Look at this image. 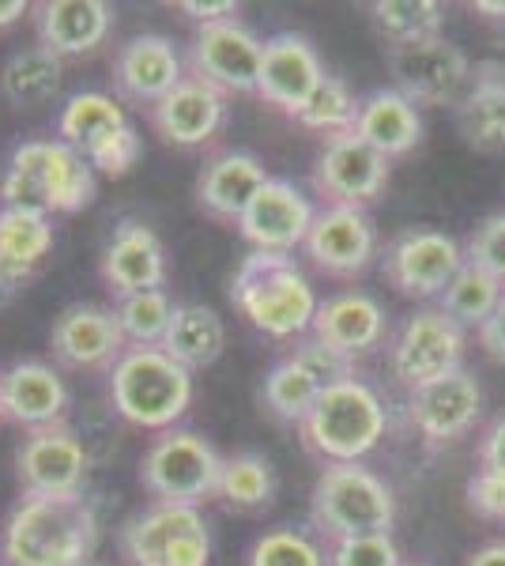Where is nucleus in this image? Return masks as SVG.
Masks as SVG:
<instances>
[{"instance_id": "nucleus-1", "label": "nucleus", "mask_w": 505, "mask_h": 566, "mask_svg": "<svg viewBox=\"0 0 505 566\" xmlns=\"http://www.w3.org/2000/svg\"><path fill=\"white\" fill-rule=\"evenodd\" d=\"M98 547V514L87 495H20L0 528V563L87 566Z\"/></svg>"}, {"instance_id": "nucleus-2", "label": "nucleus", "mask_w": 505, "mask_h": 566, "mask_svg": "<svg viewBox=\"0 0 505 566\" xmlns=\"http://www.w3.org/2000/svg\"><path fill=\"white\" fill-rule=\"evenodd\" d=\"M231 306L269 340H302L314 328L320 298L295 253L250 250L231 276Z\"/></svg>"}, {"instance_id": "nucleus-3", "label": "nucleus", "mask_w": 505, "mask_h": 566, "mask_svg": "<svg viewBox=\"0 0 505 566\" xmlns=\"http://www.w3.org/2000/svg\"><path fill=\"white\" fill-rule=\"evenodd\" d=\"M98 175L64 140H23L0 167V208L42 216H76L95 205Z\"/></svg>"}, {"instance_id": "nucleus-4", "label": "nucleus", "mask_w": 505, "mask_h": 566, "mask_svg": "<svg viewBox=\"0 0 505 566\" xmlns=\"http://www.w3.org/2000/svg\"><path fill=\"white\" fill-rule=\"evenodd\" d=\"M106 378L114 416L155 434L178 427L197 397L192 374L162 348H128Z\"/></svg>"}, {"instance_id": "nucleus-5", "label": "nucleus", "mask_w": 505, "mask_h": 566, "mask_svg": "<svg viewBox=\"0 0 505 566\" xmlns=\"http://www.w3.org/2000/svg\"><path fill=\"white\" fill-rule=\"evenodd\" d=\"M389 431V408L362 378L320 389L314 408L298 423L302 446L325 464H358L370 458Z\"/></svg>"}, {"instance_id": "nucleus-6", "label": "nucleus", "mask_w": 505, "mask_h": 566, "mask_svg": "<svg viewBox=\"0 0 505 566\" xmlns=\"http://www.w3.org/2000/svg\"><path fill=\"white\" fill-rule=\"evenodd\" d=\"M397 495L378 472L358 464H325L309 491V528L320 541L392 533Z\"/></svg>"}, {"instance_id": "nucleus-7", "label": "nucleus", "mask_w": 505, "mask_h": 566, "mask_svg": "<svg viewBox=\"0 0 505 566\" xmlns=\"http://www.w3.org/2000/svg\"><path fill=\"white\" fill-rule=\"evenodd\" d=\"M57 140L84 155L91 170L103 178H125L136 167L144 144L125 106L109 91H76L64 98L57 114Z\"/></svg>"}, {"instance_id": "nucleus-8", "label": "nucleus", "mask_w": 505, "mask_h": 566, "mask_svg": "<svg viewBox=\"0 0 505 566\" xmlns=\"http://www.w3.org/2000/svg\"><path fill=\"white\" fill-rule=\"evenodd\" d=\"M117 547L128 566H208L211 525L200 506L148 502L117 528Z\"/></svg>"}, {"instance_id": "nucleus-9", "label": "nucleus", "mask_w": 505, "mask_h": 566, "mask_svg": "<svg viewBox=\"0 0 505 566\" xmlns=\"http://www.w3.org/2000/svg\"><path fill=\"white\" fill-rule=\"evenodd\" d=\"M219 469L223 458L204 434L170 427L155 434L151 446L140 458V488L151 502H181V506H200L215 499Z\"/></svg>"}, {"instance_id": "nucleus-10", "label": "nucleus", "mask_w": 505, "mask_h": 566, "mask_svg": "<svg viewBox=\"0 0 505 566\" xmlns=\"http://www.w3.org/2000/svg\"><path fill=\"white\" fill-rule=\"evenodd\" d=\"M464 348L467 336L464 328L442 314L438 306H422L415 314L403 317L389 344V370L397 386L408 392H419L449 374L464 370Z\"/></svg>"}, {"instance_id": "nucleus-11", "label": "nucleus", "mask_w": 505, "mask_h": 566, "mask_svg": "<svg viewBox=\"0 0 505 566\" xmlns=\"http://www.w3.org/2000/svg\"><path fill=\"white\" fill-rule=\"evenodd\" d=\"M87 472L91 450L69 419L27 431L15 446V480L23 495H84Z\"/></svg>"}, {"instance_id": "nucleus-12", "label": "nucleus", "mask_w": 505, "mask_h": 566, "mask_svg": "<svg viewBox=\"0 0 505 566\" xmlns=\"http://www.w3.org/2000/svg\"><path fill=\"white\" fill-rule=\"evenodd\" d=\"M385 65L397 80L400 95L415 106H456L472 84V61L445 34L411 45H389Z\"/></svg>"}, {"instance_id": "nucleus-13", "label": "nucleus", "mask_w": 505, "mask_h": 566, "mask_svg": "<svg viewBox=\"0 0 505 566\" xmlns=\"http://www.w3.org/2000/svg\"><path fill=\"white\" fill-rule=\"evenodd\" d=\"M264 39L250 23L219 20L197 27L189 42V76L204 80L223 95H256V76H261Z\"/></svg>"}, {"instance_id": "nucleus-14", "label": "nucleus", "mask_w": 505, "mask_h": 566, "mask_svg": "<svg viewBox=\"0 0 505 566\" xmlns=\"http://www.w3.org/2000/svg\"><path fill=\"white\" fill-rule=\"evenodd\" d=\"M464 245L434 227H408L385 245L381 272L403 298H442L449 280L461 272Z\"/></svg>"}, {"instance_id": "nucleus-15", "label": "nucleus", "mask_w": 505, "mask_h": 566, "mask_svg": "<svg viewBox=\"0 0 505 566\" xmlns=\"http://www.w3.org/2000/svg\"><path fill=\"white\" fill-rule=\"evenodd\" d=\"M309 181L325 208H370L389 186V159L355 133H344L325 140Z\"/></svg>"}, {"instance_id": "nucleus-16", "label": "nucleus", "mask_w": 505, "mask_h": 566, "mask_svg": "<svg viewBox=\"0 0 505 566\" xmlns=\"http://www.w3.org/2000/svg\"><path fill=\"white\" fill-rule=\"evenodd\" d=\"M302 250L320 276L355 280L378 258V227L366 208H317Z\"/></svg>"}, {"instance_id": "nucleus-17", "label": "nucleus", "mask_w": 505, "mask_h": 566, "mask_svg": "<svg viewBox=\"0 0 505 566\" xmlns=\"http://www.w3.org/2000/svg\"><path fill=\"white\" fill-rule=\"evenodd\" d=\"M50 352H53V363L64 370L109 374L114 363L128 352V344H125L122 328H117L114 306L72 303L53 317Z\"/></svg>"}, {"instance_id": "nucleus-18", "label": "nucleus", "mask_w": 505, "mask_h": 566, "mask_svg": "<svg viewBox=\"0 0 505 566\" xmlns=\"http://www.w3.org/2000/svg\"><path fill=\"white\" fill-rule=\"evenodd\" d=\"M314 200L291 178H269L238 219V234L261 253H295L314 227Z\"/></svg>"}, {"instance_id": "nucleus-19", "label": "nucleus", "mask_w": 505, "mask_h": 566, "mask_svg": "<svg viewBox=\"0 0 505 566\" xmlns=\"http://www.w3.org/2000/svg\"><path fill=\"white\" fill-rule=\"evenodd\" d=\"M186 69V57L167 34H133L114 53V91L125 103L151 109L189 76Z\"/></svg>"}, {"instance_id": "nucleus-20", "label": "nucleus", "mask_w": 505, "mask_h": 566, "mask_svg": "<svg viewBox=\"0 0 505 566\" xmlns=\"http://www.w3.org/2000/svg\"><path fill=\"white\" fill-rule=\"evenodd\" d=\"M483 416V386L472 370H456L434 386L408 392V423L427 446H449L464 438Z\"/></svg>"}, {"instance_id": "nucleus-21", "label": "nucleus", "mask_w": 505, "mask_h": 566, "mask_svg": "<svg viewBox=\"0 0 505 566\" xmlns=\"http://www.w3.org/2000/svg\"><path fill=\"white\" fill-rule=\"evenodd\" d=\"M98 272H103L106 287L114 291V298L136 295V291H162L170 272L167 245L144 219H122L103 245Z\"/></svg>"}, {"instance_id": "nucleus-22", "label": "nucleus", "mask_w": 505, "mask_h": 566, "mask_svg": "<svg viewBox=\"0 0 505 566\" xmlns=\"http://www.w3.org/2000/svg\"><path fill=\"white\" fill-rule=\"evenodd\" d=\"M325 76L328 72L320 65L314 42H309L306 34L280 31V34H272V39H264L256 95L280 109V114L295 117Z\"/></svg>"}, {"instance_id": "nucleus-23", "label": "nucleus", "mask_w": 505, "mask_h": 566, "mask_svg": "<svg viewBox=\"0 0 505 566\" xmlns=\"http://www.w3.org/2000/svg\"><path fill=\"white\" fill-rule=\"evenodd\" d=\"M155 136L170 148H204L227 122V95L197 76H186L167 98L148 109Z\"/></svg>"}, {"instance_id": "nucleus-24", "label": "nucleus", "mask_w": 505, "mask_h": 566, "mask_svg": "<svg viewBox=\"0 0 505 566\" xmlns=\"http://www.w3.org/2000/svg\"><path fill=\"white\" fill-rule=\"evenodd\" d=\"M0 405L4 419H12L23 431H39L69 419V386L61 370L42 359H20L0 370Z\"/></svg>"}, {"instance_id": "nucleus-25", "label": "nucleus", "mask_w": 505, "mask_h": 566, "mask_svg": "<svg viewBox=\"0 0 505 566\" xmlns=\"http://www.w3.org/2000/svg\"><path fill=\"white\" fill-rule=\"evenodd\" d=\"M31 12L39 45L57 53L61 61L91 57L114 31V8L106 0H42Z\"/></svg>"}, {"instance_id": "nucleus-26", "label": "nucleus", "mask_w": 505, "mask_h": 566, "mask_svg": "<svg viewBox=\"0 0 505 566\" xmlns=\"http://www.w3.org/2000/svg\"><path fill=\"white\" fill-rule=\"evenodd\" d=\"M272 175L253 151H219L197 175V205L208 219L238 227V219Z\"/></svg>"}, {"instance_id": "nucleus-27", "label": "nucleus", "mask_w": 505, "mask_h": 566, "mask_svg": "<svg viewBox=\"0 0 505 566\" xmlns=\"http://www.w3.org/2000/svg\"><path fill=\"white\" fill-rule=\"evenodd\" d=\"M53 219L31 208H0V306L15 298L53 253Z\"/></svg>"}, {"instance_id": "nucleus-28", "label": "nucleus", "mask_w": 505, "mask_h": 566, "mask_svg": "<svg viewBox=\"0 0 505 566\" xmlns=\"http://www.w3.org/2000/svg\"><path fill=\"white\" fill-rule=\"evenodd\" d=\"M385 333H389V314H385V306L374 295H366V291H336V295H328L325 303L317 306L314 328H309V336L355 355V359L362 352L378 348L385 340Z\"/></svg>"}, {"instance_id": "nucleus-29", "label": "nucleus", "mask_w": 505, "mask_h": 566, "mask_svg": "<svg viewBox=\"0 0 505 566\" xmlns=\"http://www.w3.org/2000/svg\"><path fill=\"white\" fill-rule=\"evenodd\" d=\"M456 129L480 155H505V61H480L456 103Z\"/></svg>"}, {"instance_id": "nucleus-30", "label": "nucleus", "mask_w": 505, "mask_h": 566, "mask_svg": "<svg viewBox=\"0 0 505 566\" xmlns=\"http://www.w3.org/2000/svg\"><path fill=\"white\" fill-rule=\"evenodd\" d=\"M358 140L370 144L385 159H403L419 148L422 140V117L411 98H403L397 87H378L358 98L355 129Z\"/></svg>"}, {"instance_id": "nucleus-31", "label": "nucleus", "mask_w": 505, "mask_h": 566, "mask_svg": "<svg viewBox=\"0 0 505 566\" xmlns=\"http://www.w3.org/2000/svg\"><path fill=\"white\" fill-rule=\"evenodd\" d=\"M162 352L173 363H181L189 374L215 367L227 352V325L219 317V310H211L204 303H178L170 333L162 340Z\"/></svg>"}, {"instance_id": "nucleus-32", "label": "nucleus", "mask_w": 505, "mask_h": 566, "mask_svg": "<svg viewBox=\"0 0 505 566\" xmlns=\"http://www.w3.org/2000/svg\"><path fill=\"white\" fill-rule=\"evenodd\" d=\"M64 61L45 45H27L0 69V95L15 109H42L61 95Z\"/></svg>"}, {"instance_id": "nucleus-33", "label": "nucleus", "mask_w": 505, "mask_h": 566, "mask_svg": "<svg viewBox=\"0 0 505 566\" xmlns=\"http://www.w3.org/2000/svg\"><path fill=\"white\" fill-rule=\"evenodd\" d=\"M275 488H280V483H275L272 461L256 450H238L231 458H223L215 499L223 502V506L238 510V514H253V510L272 506Z\"/></svg>"}, {"instance_id": "nucleus-34", "label": "nucleus", "mask_w": 505, "mask_h": 566, "mask_svg": "<svg viewBox=\"0 0 505 566\" xmlns=\"http://www.w3.org/2000/svg\"><path fill=\"white\" fill-rule=\"evenodd\" d=\"M320 381L309 374L295 355H283L280 363H272L269 374L261 381V405L264 412L283 419V423H302L306 412L320 397Z\"/></svg>"}, {"instance_id": "nucleus-35", "label": "nucleus", "mask_w": 505, "mask_h": 566, "mask_svg": "<svg viewBox=\"0 0 505 566\" xmlns=\"http://www.w3.org/2000/svg\"><path fill=\"white\" fill-rule=\"evenodd\" d=\"M505 298V287L491 272H483L480 264L464 261L461 272L449 280V287L438 298V310L453 317L461 328H480L486 317L498 310V303Z\"/></svg>"}, {"instance_id": "nucleus-36", "label": "nucleus", "mask_w": 505, "mask_h": 566, "mask_svg": "<svg viewBox=\"0 0 505 566\" xmlns=\"http://www.w3.org/2000/svg\"><path fill=\"white\" fill-rule=\"evenodd\" d=\"M370 20L385 45H411L442 39L445 8L434 0H378V4H370Z\"/></svg>"}, {"instance_id": "nucleus-37", "label": "nucleus", "mask_w": 505, "mask_h": 566, "mask_svg": "<svg viewBox=\"0 0 505 566\" xmlns=\"http://www.w3.org/2000/svg\"><path fill=\"white\" fill-rule=\"evenodd\" d=\"M178 303L167 291H136L114 298V317L128 348H162Z\"/></svg>"}, {"instance_id": "nucleus-38", "label": "nucleus", "mask_w": 505, "mask_h": 566, "mask_svg": "<svg viewBox=\"0 0 505 566\" xmlns=\"http://www.w3.org/2000/svg\"><path fill=\"white\" fill-rule=\"evenodd\" d=\"M245 566H328V555L314 528L275 525L250 544Z\"/></svg>"}, {"instance_id": "nucleus-39", "label": "nucleus", "mask_w": 505, "mask_h": 566, "mask_svg": "<svg viewBox=\"0 0 505 566\" xmlns=\"http://www.w3.org/2000/svg\"><path fill=\"white\" fill-rule=\"evenodd\" d=\"M355 117H358L355 91L347 87L339 76H325L314 95L306 98V106L295 114V122L302 125V129L320 133L325 140H333V136H344V133L355 129Z\"/></svg>"}, {"instance_id": "nucleus-40", "label": "nucleus", "mask_w": 505, "mask_h": 566, "mask_svg": "<svg viewBox=\"0 0 505 566\" xmlns=\"http://www.w3.org/2000/svg\"><path fill=\"white\" fill-rule=\"evenodd\" d=\"M325 555H328V566H403L392 533H366V536H344V541H325Z\"/></svg>"}, {"instance_id": "nucleus-41", "label": "nucleus", "mask_w": 505, "mask_h": 566, "mask_svg": "<svg viewBox=\"0 0 505 566\" xmlns=\"http://www.w3.org/2000/svg\"><path fill=\"white\" fill-rule=\"evenodd\" d=\"M291 355L306 367L314 378L320 381V386H339V381H351L358 378V370H355V355H347V352H339L333 348V344H325V340H317V336H302V340H295V348H291Z\"/></svg>"}, {"instance_id": "nucleus-42", "label": "nucleus", "mask_w": 505, "mask_h": 566, "mask_svg": "<svg viewBox=\"0 0 505 566\" xmlns=\"http://www.w3.org/2000/svg\"><path fill=\"white\" fill-rule=\"evenodd\" d=\"M464 261L480 264L505 287V212L486 216L464 242Z\"/></svg>"}, {"instance_id": "nucleus-43", "label": "nucleus", "mask_w": 505, "mask_h": 566, "mask_svg": "<svg viewBox=\"0 0 505 566\" xmlns=\"http://www.w3.org/2000/svg\"><path fill=\"white\" fill-rule=\"evenodd\" d=\"M464 499H467V510H472V514L505 525V480L502 476L480 469L464 483Z\"/></svg>"}, {"instance_id": "nucleus-44", "label": "nucleus", "mask_w": 505, "mask_h": 566, "mask_svg": "<svg viewBox=\"0 0 505 566\" xmlns=\"http://www.w3.org/2000/svg\"><path fill=\"white\" fill-rule=\"evenodd\" d=\"M480 469L505 480V412L480 438Z\"/></svg>"}, {"instance_id": "nucleus-45", "label": "nucleus", "mask_w": 505, "mask_h": 566, "mask_svg": "<svg viewBox=\"0 0 505 566\" xmlns=\"http://www.w3.org/2000/svg\"><path fill=\"white\" fill-rule=\"evenodd\" d=\"M173 8H178L181 15H189L197 27H208V23H219V20H234V15H238L234 0H219V4H211V0H208V4H204V0H178Z\"/></svg>"}, {"instance_id": "nucleus-46", "label": "nucleus", "mask_w": 505, "mask_h": 566, "mask_svg": "<svg viewBox=\"0 0 505 566\" xmlns=\"http://www.w3.org/2000/svg\"><path fill=\"white\" fill-rule=\"evenodd\" d=\"M475 336H480V348L491 355L494 363H502L505 367V298L498 303V310H494V314L475 328Z\"/></svg>"}, {"instance_id": "nucleus-47", "label": "nucleus", "mask_w": 505, "mask_h": 566, "mask_svg": "<svg viewBox=\"0 0 505 566\" xmlns=\"http://www.w3.org/2000/svg\"><path fill=\"white\" fill-rule=\"evenodd\" d=\"M464 566H505V541H491V544L475 547L464 559Z\"/></svg>"}, {"instance_id": "nucleus-48", "label": "nucleus", "mask_w": 505, "mask_h": 566, "mask_svg": "<svg viewBox=\"0 0 505 566\" xmlns=\"http://www.w3.org/2000/svg\"><path fill=\"white\" fill-rule=\"evenodd\" d=\"M27 12H31V4H27V0H0V31L15 27Z\"/></svg>"}, {"instance_id": "nucleus-49", "label": "nucleus", "mask_w": 505, "mask_h": 566, "mask_svg": "<svg viewBox=\"0 0 505 566\" xmlns=\"http://www.w3.org/2000/svg\"><path fill=\"white\" fill-rule=\"evenodd\" d=\"M472 12H480L483 20H491V23H505V4H502V0H475Z\"/></svg>"}, {"instance_id": "nucleus-50", "label": "nucleus", "mask_w": 505, "mask_h": 566, "mask_svg": "<svg viewBox=\"0 0 505 566\" xmlns=\"http://www.w3.org/2000/svg\"><path fill=\"white\" fill-rule=\"evenodd\" d=\"M403 566H430V563H403Z\"/></svg>"}, {"instance_id": "nucleus-51", "label": "nucleus", "mask_w": 505, "mask_h": 566, "mask_svg": "<svg viewBox=\"0 0 505 566\" xmlns=\"http://www.w3.org/2000/svg\"><path fill=\"white\" fill-rule=\"evenodd\" d=\"M0 419H4V405H0Z\"/></svg>"}, {"instance_id": "nucleus-52", "label": "nucleus", "mask_w": 505, "mask_h": 566, "mask_svg": "<svg viewBox=\"0 0 505 566\" xmlns=\"http://www.w3.org/2000/svg\"><path fill=\"white\" fill-rule=\"evenodd\" d=\"M87 566H103V563H87Z\"/></svg>"}, {"instance_id": "nucleus-53", "label": "nucleus", "mask_w": 505, "mask_h": 566, "mask_svg": "<svg viewBox=\"0 0 505 566\" xmlns=\"http://www.w3.org/2000/svg\"><path fill=\"white\" fill-rule=\"evenodd\" d=\"M0 566H8V563H0Z\"/></svg>"}]
</instances>
